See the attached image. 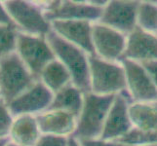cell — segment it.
Masks as SVG:
<instances>
[{
  "label": "cell",
  "mask_w": 157,
  "mask_h": 146,
  "mask_svg": "<svg viewBox=\"0 0 157 146\" xmlns=\"http://www.w3.org/2000/svg\"><path fill=\"white\" fill-rule=\"evenodd\" d=\"M92 41L97 57L107 62H116L125 52L127 35L100 23H93Z\"/></svg>",
  "instance_id": "obj_9"
},
{
  "label": "cell",
  "mask_w": 157,
  "mask_h": 146,
  "mask_svg": "<svg viewBox=\"0 0 157 146\" xmlns=\"http://www.w3.org/2000/svg\"><path fill=\"white\" fill-rule=\"evenodd\" d=\"M67 146H82L80 144V142L78 141V140L73 137L72 136H70L68 137V142H67Z\"/></svg>",
  "instance_id": "obj_28"
},
{
  "label": "cell",
  "mask_w": 157,
  "mask_h": 146,
  "mask_svg": "<svg viewBox=\"0 0 157 146\" xmlns=\"http://www.w3.org/2000/svg\"><path fill=\"white\" fill-rule=\"evenodd\" d=\"M115 141L128 146H147L157 143V131L144 132L133 128L131 131Z\"/></svg>",
  "instance_id": "obj_21"
},
{
  "label": "cell",
  "mask_w": 157,
  "mask_h": 146,
  "mask_svg": "<svg viewBox=\"0 0 157 146\" xmlns=\"http://www.w3.org/2000/svg\"><path fill=\"white\" fill-rule=\"evenodd\" d=\"M41 137L34 115H21L14 118L8 139L20 146H34Z\"/></svg>",
  "instance_id": "obj_16"
},
{
  "label": "cell",
  "mask_w": 157,
  "mask_h": 146,
  "mask_svg": "<svg viewBox=\"0 0 157 146\" xmlns=\"http://www.w3.org/2000/svg\"><path fill=\"white\" fill-rule=\"evenodd\" d=\"M18 32L15 25H0V58L16 52Z\"/></svg>",
  "instance_id": "obj_22"
},
{
  "label": "cell",
  "mask_w": 157,
  "mask_h": 146,
  "mask_svg": "<svg viewBox=\"0 0 157 146\" xmlns=\"http://www.w3.org/2000/svg\"><path fill=\"white\" fill-rule=\"evenodd\" d=\"M88 59L91 93L110 95L127 90L125 69L120 62H107L97 56H88Z\"/></svg>",
  "instance_id": "obj_3"
},
{
  "label": "cell",
  "mask_w": 157,
  "mask_h": 146,
  "mask_svg": "<svg viewBox=\"0 0 157 146\" xmlns=\"http://www.w3.org/2000/svg\"><path fill=\"white\" fill-rule=\"evenodd\" d=\"M39 80L54 95L67 86L72 84L69 71L57 58L44 67L39 76Z\"/></svg>",
  "instance_id": "obj_18"
},
{
  "label": "cell",
  "mask_w": 157,
  "mask_h": 146,
  "mask_svg": "<svg viewBox=\"0 0 157 146\" xmlns=\"http://www.w3.org/2000/svg\"><path fill=\"white\" fill-rule=\"evenodd\" d=\"M147 146H157V143H156V144H151V145H147Z\"/></svg>",
  "instance_id": "obj_32"
},
{
  "label": "cell",
  "mask_w": 157,
  "mask_h": 146,
  "mask_svg": "<svg viewBox=\"0 0 157 146\" xmlns=\"http://www.w3.org/2000/svg\"><path fill=\"white\" fill-rule=\"evenodd\" d=\"M154 104V106H155V108H156V109H157V101L155 102V103H153Z\"/></svg>",
  "instance_id": "obj_31"
},
{
  "label": "cell",
  "mask_w": 157,
  "mask_h": 146,
  "mask_svg": "<svg viewBox=\"0 0 157 146\" xmlns=\"http://www.w3.org/2000/svg\"><path fill=\"white\" fill-rule=\"evenodd\" d=\"M156 35H157V34H156Z\"/></svg>",
  "instance_id": "obj_34"
},
{
  "label": "cell",
  "mask_w": 157,
  "mask_h": 146,
  "mask_svg": "<svg viewBox=\"0 0 157 146\" xmlns=\"http://www.w3.org/2000/svg\"><path fill=\"white\" fill-rule=\"evenodd\" d=\"M0 25H15L4 7L3 1H0Z\"/></svg>",
  "instance_id": "obj_27"
},
{
  "label": "cell",
  "mask_w": 157,
  "mask_h": 146,
  "mask_svg": "<svg viewBox=\"0 0 157 146\" xmlns=\"http://www.w3.org/2000/svg\"><path fill=\"white\" fill-rule=\"evenodd\" d=\"M137 26L144 31L157 34V4L152 2H140Z\"/></svg>",
  "instance_id": "obj_20"
},
{
  "label": "cell",
  "mask_w": 157,
  "mask_h": 146,
  "mask_svg": "<svg viewBox=\"0 0 157 146\" xmlns=\"http://www.w3.org/2000/svg\"><path fill=\"white\" fill-rule=\"evenodd\" d=\"M129 117L133 128L144 132L157 131V109L153 103L132 102L129 104Z\"/></svg>",
  "instance_id": "obj_19"
},
{
  "label": "cell",
  "mask_w": 157,
  "mask_h": 146,
  "mask_svg": "<svg viewBox=\"0 0 157 146\" xmlns=\"http://www.w3.org/2000/svg\"><path fill=\"white\" fill-rule=\"evenodd\" d=\"M36 81L16 52L0 58V92L7 104Z\"/></svg>",
  "instance_id": "obj_4"
},
{
  "label": "cell",
  "mask_w": 157,
  "mask_h": 146,
  "mask_svg": "<svg viewBox=\"0 0 157 146\" xmlns=\"http://www.w3.org/2000/svg\"><path fill=\"white\" fill-rule=\"evenodd\" d=\"M47 21H88L98 23L104 8L98 7L92 2L54 1L43 5Z\"/></svg>",
  "instance_id": "obj_8"
},
{
  "label": "cell",
  "mask_w": 157,
  "mask_h": 146,
  "mask_svg": "<svg viewBox=\"0 0 157 146\" xmlns=\"http://www.w3.org/2000/svg\"><path fill=\"white\" fill-rule=\"evenodd\" d=\"M3 4L19 31L45 37L52 30L50 21L45 18L42 4L25 0H6Z\"/></svg>",
  "instance_id": "obj_5"
},
{
  "label": "cell",
  "mask_w": 157,
  "mask_h": 146,
  "mask_svg": "<svg viewBox=\"0 0 157 146\" xmlns=\"http://www.w3.org/2000/svg\"><path fill=\"white\" fill-rule=\"evenodd\" d=\"M55 57L71 75L72 84L83 93L91 92L90 68L88 55L80 48L63 39L53 30L46 36Z\"/></svg>",
  "instance_id": "obj_1"
},
{
  "label": "cell",
  "mask_w": 157,
  "mask_h": 146,
  "mask_svg": "<svg viewBox=\"0 0 157 146\" xmlns=\"http://www.w3.org/2000/svg\"><path fill=\"white\" fill-rule=\"evenodd\" d=\"M52 30L63 39L83 50L88 56H96L92 41V24L88 21H50Z\"/></svg>",
  "instance_id": "obj_13"
},
{
  "label": "cell",
  "mask_w": 157,
  "mask_h": 146,
  "mask_svg": "<svg viewBox=\"0 0 157 146\" xmlns=\"http://www.w3.org/2000/svg\"><path fill=\"white\" fill-rule=\"evenodd\" d=\"M82 146H128L120 143L115 140H102L101 138L97 139H84L78 140Z\"/></svg>",
  "instance_id": "obj_25"
},
{
  "label": "cell",
  "mask_w": 157,
  "mask_h": 146,
  "mask_svg": "<svg viewBox=\"0 0 157 146\" xmlns=\"http://www.w3.org/2000/svg\"><path fill=\"white\" fill-rule=\"evenodd\" d=\"M84 93L73 84L67 86L54 95L53 100L47 110L67 112L78 119L83 107Z\"/></svg>",
  "instance_id": "obj_17"
},
{
  "label": "cell",
  "mask_w": 157,
  "mask_h": 146,
  "mask_svg": "<svg viewBox=\"0 0 157 146\" xmlns=\"http://www.w3.org/2000/svg\"><path fill=\"white\" fill-rule=\"evenodd\" d=\"M131 103L127 96V90L118 94L108 112L102 129L101 139L117 140L128 133L133 129L129 117V104Z\"/></svg>",
  "instance_id": "obj_12"
},
{
  "label": "cell",
  "mask_w": 157,
  "mask_h": 146,
  "mask_svg": "<svg viewBox=\"0 0 157 146\" xmlns=\"http://www.w3.org/2000/svg\"><path fill=\"white\" fill-rule=\"evenodd\" d=\"M8 138H4V139H0V146H4L5 144L7 143V141H8Z\"/></svg>",
  "instance_id": "obj_29"
},
{
  "label": "cell",
  "mask_w": 157,
  "mask_h": 146,
  "mask_svg": "<svg viewBox=\"0 0 157 146\" xmlns=\"http://www.w3.org/2000/svg\"><path fill=\"white\" fill-rule=\"evenodd\" d=\"M119 62L125 69L127 92L132 102L155 103L157 88L142 64L126 58H121Z\"/></svg>",
  "instance_id": "obj_7"
},
{
  "label": "cell",
  "mask_w": 157,
  "mask_h": 146,
  "mask_svg": "<svg viewBox=\"0 0 157 146\" xmlns=\"http://www.w3.org/2000/svg\"><path fill=\"white\" fill-rule=\"evenodd\" d=\"M0 97H1V92H0Z\"/></svg>",
  "instance_id": "obj_33"
},
{
  "label": "cell",
  "mask_w": 157,
  "mask_h": 146,
  "mask_svg": "<svg viewBox=\"0 0 157 146\" xmlns=\"http://www.w3.org/2000/svg\"><path fill=\"white\" fill-rule=\"evenodd\" d=\"M35 117L41 134L68 137L73 134L77 125V118L64 111L46 110Z\"/></svg>",
  "instance_id": "obj_15"
},
{
  "label": "cell",
  "mask_w": 157,
  "mask_h": 146,
  "mask_svg": "<svg viewBox=\"0 0 157 146\" xmlns=\"http://www.w3.org/2000/svg\"><path fill=\"white\" fill-rule=\"evenodd\" d=\"M144 66V68L147 70L148 73L149 77L152 80V82L157 88V61H152V62H147L140 63Z\"/></svg>",
  "instance_id": "obj_26"
},
{
  "label": "cell",
  "mask_w": 157,
  "mask_h": 146,
  "mask_svg": "<svg viewBox=\"0 0 157 146\" xmlns=\"http://www.w3.org/2000/svg\"><path fill=\"white\" fill-rule=\"evenodd\" d=\"M13 121L14 117L11 114L7 103L0 97V139L8 138Z\"/></svg>",
  "instance_id": "obj_23"
},
{
  "label": "cell",
  "mask_w": 157,
  "mask_h": 146,
  "mask_svg": "<svg viewBox=\"0 0 157 146\" xmlns=\"http://www.w3.org/2000/svg\"><path fill=\"white\" fill-rule=\"evenodd\" d=\"M115 96L116 95H99L91 92L84 93L83 107L72 137L77 140L100 138Z\"/></svg>",
  "instance_id": "obj_2"
},
{
  "label": "cell",
  "mask_w": 157,
  "mask_h": 146,
  "mask_svg": "<svg viewBox=\"0 0 157 146\" xmlns=\"http://www.w3.org/2000/svg\"><path fill=\"white\" fill-rule=\"evenodd\" d=\"M54 94L40 80L8 103V108L15 118L21 115H38L49 108Z\"/></svg>",
  "instance_id": "obj_10"
},
{
  "label": "cell",
  "mask_w": 157,
  "mask_h": 146,
  "mask_svg": "<svg viewBox=\"0 0 157 146\" xmlns=\"http://www.w3.org/2000/svg\"><path fill=\"white\" fill-rule=\"evenodd\" d=\"M16 53L37 80H39L42 70L47 64L56 59L46 37L26 34L21 31L17 35Z\"/></svg>",
  "instance_id": "obj_6"
},
{
  "label": "cell",
  "mask_w": 157,
  "mask_h": 146,
  "mask_svg": "<svg viewBox=\"0 0 157 146\" xmlns=\"http://www.w3.org/2000/svg\"><path fill=\"white\" fill-rule=\"evenodd\" d=\"M68 137L52 136V134H41L34 146H67Z\"/></svg>",
  "instance_id": "obj_24"
},
{
  "label": "cell",
  "mask_w": 157,
  "mask_h": 146,
  "mask_svg": "<svg viewBox=\"0 0 157 146\" xmlns=\"http://www.w3.org/2000/svg\"><path fill=\"white\" fill-rule=\"evenodd\" d=\"M121 58L139 63L157 61V35L137 26L127 35L126 49Z\"/></svg>",
  "instance_id": "obj_14"
},
{
  "label": "cell",
  "mask_w": 157,
  "mask_h": 146,
  "mask_svg": "<svg viewBox=\"0 0 157 146\" xmlns=\"http://www.w3.org/2000/svg\"><path fill=\"white\" fill-rule=\"evenodd\" d=\"M4 146H20V145H17V144H15V143H13V142H11L10 140H8L7 143L5 144Z\"/></svg>",
  "instance_id": "obj_30"
},
{
  "label": "cell",
  "mask_w": 157,
  "mask_h": 146,
  "mask_svg": "<svg viewBox=\"0 0 157 146\" xmlns=\"http://www.w3.org/2000/svg\"><path fill=\"white\" fill-rule=\"evenodd\" d=\"M139 5V1H108L98 23L128 35L137 28Z\"/></svg>",
  "instance_id": "obj_11"
}]
</instances>
